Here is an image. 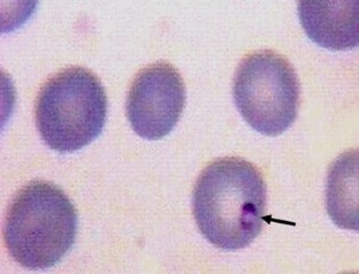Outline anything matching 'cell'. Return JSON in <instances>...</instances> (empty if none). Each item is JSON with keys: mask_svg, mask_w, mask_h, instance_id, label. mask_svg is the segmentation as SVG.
Returning a JSON list of instances; mask_svg holds the SVG:
<instances>
[{"mask_svg": "<svg viewBox=\"0 0 359 274\" xmlns=\"http://www.w3.org/2000/svg\"><path fill=\"white\" fill-rule=\"evenodd\" d=\"M326 205L341 228L358 231V151L340 156L328 173Z\"/></svg>", "mask_w": 359, "mask_h": 274, "instance_id": "52a82bcc", "label": "cell"}, {"mask_svg": "<svg viewBox=\"0 0 359 274\" xmlns=\"http://www.w3.org/2000/svg\"><path fill=\"white\" fill-rule=\"evenodd\" d=\"M233 96L241 116L263 135H281L297 118L299 82L292 64L276 52L248 55L235 73Z\"/></svg>", "mask_w": 359, "mask_h": 274, "instance_id": "277c9868", "label": "cell"}, {"mask_svg": "<svg viewBox=\"0 0 359 274\" xmlns=\"http://www.w3.org/2000/svg\"><path fill=\"white\" fill-rule=\"evenodd\" d=\"M35 114L39 135L48 148L60 153L79 151L103 132L105 89L87 68H66L45 82Z\"/></svg>", "mask_w": 359, "mask_h": 274, "instance_id": "3957f363", "label": "cell"}, {"mask_svg": "<svg viewBox=\"0 0 359 274\" xmlns=\"http://www.w3.org/2000/svg\"><path fill=\"white\" fill-rule=\"evenodd\" d=\"M196 224L210 243L226 252L247 248L263 229L266 184L259 170L238 157L213 161L193 193Z\"/></svg>", "mask_w": 359, "mask_h": 274, "instance_id": "6da1fadb", "label": "cell"}, {"mask_svg": "<svg viewBox=\"0 0 359 274\" xmlns=\"http://www.w3.org/2000/svg\"><path fill=\"white\" fill-rule=\"evenodd\" d=\"M77 213L55 184L35 180L18 191L7 210L4 240L16 263L29 270L55 266L73 247Z\"/></svg>", "mask_w": 359, "mask_h": 274, "instance_id": "7a4b0ae2", "label": "cell"}, {"mask_svg": "<svg viewBox=\"0 0 359 274\" xmlns=\"http://www.w3.org/2000/svg\"><path fill=\"white\" fill-rule=\"evenodd\" d=\"M358 1H299V15L309 39L330 51L358 46Z\"/></svg>", "mask_w": 359, "mask_h": 274, "instance_id": "8992f818", "label": "cell"}, {"mask_svg": "<svg viewBox=\"0 0 359 274\" xmlns=\"http://www.w3.org/2000/svg\"><path fill=\"white\" fill-rule=\"evenodd\" d=\"M186 84L177 68L165 62L143 68L129 89L126 111L133 130L157 141L179 123L186 105Z\"/></svg>", "mask_w": 359, "mask_h": 274, "instance_id": "5b68a950", "label": "cell"}]
</instances>
